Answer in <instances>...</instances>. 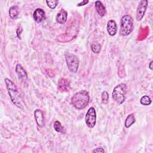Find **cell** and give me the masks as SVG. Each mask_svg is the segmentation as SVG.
Instances as JSON below:
<instances>
[{"label": "cell", "mask_w": 153, "mask_h": 153, "mask_svg": "<svg viewBox=\"0 0 153 153\" xmlns=\"http://www.w3.org/2000/svg\"><path fill=\"white\" fill-rule=\"evenodd\" d=\"M148 4V2L147 0H142L139 2L136 13V19L137 21H140L144 17Z\"/></svg>", "instance_id": "52a82bcc"}, {"label": "cell", "mask_w": 153, "mask_h": 153, "mask_svg": "<svg viewBox=\"0 0 153 153\" xmlns=\"http://www.w3.org/2000/svg\"><path fill=\"white\" fill-rule=\"evenodd\" d=\"M34 117L36 124L40 127H43L45 125V118L42 111L39 109H35L34 111Z\"/></svg>", "instance_id": "9c48e42d"}, {"label": "cell", "mask_w": 153, "mask_h": 153, "mask_svg": "<svg viewBox=\"0 0 153 153\" xmlns=\"http://www.w3.org/2000/svg\"><path fill=\"white\" fill-rule=\"evenodd\" d=\"M4 81L11 102L17 108L23 110L25 104L19 94L16 85L8 78H5Z\"/></svg>", "instance_id": "6da1fadb"}, {"label": "cell", "mask_w": 153, "mask_h": 153, "mask_svg": "<svg viewBox=\"0 0 153 153\" xmlns=\"http://www.w3.org/2000/svg\"><path fill=\"white\" fill-rule=\"evenodd\" d=\"M88 1H85V0H84V1H82L81 2H79V3H78V4H77V6L78 7H81V6H83V5H86V4H87L88 3Z\"/></svg>", "instance_id": "cb8c5ba5"}, {"label": "cell", "mask_w": 153, "mask_h": 153, "mask_svg": "<svg viewBox=\"0 0 153 153\" xmlns=\"http://www.w3.org/2000/svg\"><path fill=\"white\" fill-rule=\"evenodd\" d=\"M92 152H95V153H100V152H105V151L102 148H95L94 149H93L92 151Z\"/></svg>", "instance_id": "603a6c76"}, {"label": "cell", "mask_w": 153, "mask_h": 153, "mask_svg": "<svg viewBox=\"0 0 153 153\" xmlns=\"http://www.w3.org/2000/svg\"><path fill=\"white\" fill-rule=\"evenodd\" d=\"M140 102L142 105H145V106H148L149 105H151L152 100L151 99V98L147 96V95H145L143 96L140 99Z\"/></svg>", "instance_id": "e0dca14e"}, {"label": "cell", "mask_w": 153, "mask_h": 153, "mask_svg": "<svg viewBox=\"0 0 153 153\" xmlns=\"http://www.w3.org/2000/svg\"><path fill=\"white\" fill-rule=\"evenodd\" d=\"M23 32V27L22 26H19L18 27V28L17 29V30H16V33H17V36L18 37L19 39H21V33L22 32Z\"/></svg>", "instance_id": "7402d4cb"}, {"label": "cell", "mask_w": 153, "mask_h": 153, "mask_svg": "<svg viewBox=\"0 0 153 153\" xmlns=\"http://www.w3.org/2000/svg\"><path fill=\"white\" fill-rule=\"evenodd\" d=\"M107 32L110 36H114L117 32L118 26L117 23L114 20H110L107 23Z\"/></svg>", "instance_id": "8fae6325"}, {"label": "cell", "mask_w": 153, "mask_h": 153, "mask_svg": "<svg viewBox=\"0 0 153 153\" xmlns=\"http://www.w3.org/2000/svg\"><path fill=\"white\" fill-rule=\"evenodd\" d=\"M95 8L97 13L101 17H103L106 14V8L103 3L100 1H97L95 2Z\"/></svg>", "instance_id": "5bb4252c"}, {"label": "cell", "mask_w": 153, "mask_h": 153, "mask_svg": "<svg viewBox=\"0 0 153 153\" xmlns=\"http://www.w3.org/2000/svg\"><path fill=\"white\" fill-rule=\"evenodd\" d=\"M33 20L36 23H41L45 19V11L40 8H38L35 10L33 13Z\"/></svg>", "instance_id": "30bf717a"}, {"label": "cell", "mask_w": 153, "mask_h": 153, "mask_svg": "<svg viewBox=\"0 0 153 153\" xmlns=\"http://www.w3.org/2000/svg\"><path fill=\"white\" fill-rule=\"evenodd\" d=\"M48 7H49L51 9H54L57 5H58L59 1L56 0H53V1H45Z\"/></svg>", "instance_id": "44dd1931"}, {"label": "cell", "mask_w": 153, "mask_h": 153, "mask_svg": "<svg viewBox=\"0 0 153 153\" xmlns=\"http://www.w3.org/2000/svg\"><path fill=\"white\" fill-rule=\"evenodd\" d=\"M54 130L59 133H63L64 130V127L62 125L61 123L59 121H55L53 124Z\"/></svg>", "instance_id": "ac0fdd59"}, {"label": "cell", "mask_w": 153, "mask_h": 153, "mask_svg": "<svg viewBox=\"0 0 153 153\" xmlns=\"http://www.w3.org/2000/svg\"><path fill=\"white\" fill-rule=\"evenodd\" d=\"M90 101V96L87 91L81 90L71 98V103L73 106L78 110H82L86 108Z\"/></svg>", "instance_id": "7a4b0ae2"}, {"label": "cell", "mask_w": 153, "mask_h": 153, "mask_svg": "<svg viewBox=\"0 0 153 153\" xmlns=\"http://www.w3.org/2000/svg\"><path fill=\"white\" fill-rule=\"evenodd\" d=\"M127 93V85L125 83H121L117 85L112 93L113 100L118 105H121L126 99V94Z\"/></svg>", "instance_id": "277c9868"}, {"label": "cell", "mask_w": 153, "mask_h": 153, "mask_svg": "<svg viewBox=\"0 0 153 153\" xmlns=\"http://www.w3.org/2000/svg\"><path fill=\"white\" fill-rule=\"evenodd\" d=\"M65 57L69 70L72 73H76L78 71L79 64L78 57L71 53H66Z\"/></svg>", "instance_id": "5b68a950"}, {"label": "cell", "mask_w": 153, "mask_h": 153, "mask_svg": "<svg viewBox=\"0 0 153 153\" xmlns=\"http://www.w3.org/2000/svg\"><path fill=\"white\" fill-rule=\"evenodd\" d=\"M68 17V13L64 9H61L59 12L57 13L56 20V22L59 24H64L66 20Z\"/></svg>", "instance_id": "7c38bea8"}, {"label": "cell", "mask_w": 153, "mask_h": 153, "mask_svg": "<svg viewBox=\"0 0 153 153\" xmlns=\"http://www.w3.org/2000/svg\"><path fill=\"white\" fill-rule=\"evenodd\" d=\"M134 29V21L132 17L128 14L122 16L120 20V34L122 36L128 35Z\"/></svg>", "instance_id": "3957f363"}, {"label": "cell", "mask_w": 153, "mask_h": 153, "mask_svg": "<svg viewBox=\"0 0 153 153\" xmlns=\"http://www.w3.org/2000/svg\"><path fill=\"white\" fill-rule=\"evenodd\" d=\"M91 49L94 53H99L101 51V45L99 43H93L91 45Z\"/></svg>", "instance_id": "d6986e66"}, {"label": "cell", "mask_w": 153, "mask_h": 153, "mask_svg": "<svg viewBox=\"0 0 153 153\" xmlns=\"http://www.w3.org/2000/svg\"><path fill=\"white\" fill-rule=\"evenodd\" d=\"M58 90L62 92L69 91L71 88L69 81L66 78H60L57 83Z\"/></svg>", "instance_id": "ba28073f"}, {"label": "cell", "mask_w": 153, "mask_h": 153, "mask_svg": "<svg viewBox=\"0 0 153 153\" xmlns=\"http://www.w3.org/2000/svg\"><path fill=\"white\" fill-rule=\"evenodd\" d=\"M135 121H136V120H135L134 114H130L127 117L125 120L124 126L126 128H129L131 126H132L135 123Z\"/></svg>", "instance_id": "2e32d148"}, {"label": "cell", "mask_w": 153, "mask_h": 153, "mask_svg": "<svg viewBox=\"0 0 153 153\" xmlns=\"http://www.w3.org/2000/svg\"><path fill=\"white\" fill-rule=\"evenodd\" d=\"M16 72L19 78L23 81H25L27 79V75L26 71L22 67V66L18 63L16 66Z\"/></svg>", "instance_id": "4fadbf2b"}, {"label": "cell", "mask_w": 153, "mask_h": 153, "mask_svg": "<svg viewBox=\"0 0 153 153\" xmlns=\"http://www.w3.org/2000/svg\"><path fill=\"white\" fill-rule=\"evenodd\" d=\"M85 122L90 128H93L95 126L96 123V112L94 107H90L87 111L85 117Z\"/></svg>", "instance_id": "8992f818"}, {"label": "cell", "mask_w": 153, "mask_h": 153, "mask_svg": "<svg viewBox=\"0 0 153 153\" xmlns=\"http://www.w3.org/2000/svg\"><path fill=\"white\" fill-rule=\"evenodd\" d=\"M152 62H153V61H152V60H151V61L150 62L149 64V68L151 71L152 70Z\"/></svg>", "instance_id": "d4e9b609"}, {"label": "cell", "mask_w": 153, "mask_h": 153, "mask_svg": "<svg viewBox=\"0 0 153 153\" xmlns=\"http://www.w3.org/2000/svg\"><path fill=\"white\" fill-rule=\"evenodd\" d=\"M101 100L103 104H107L109 102V94L106 91H103L101 94Z\"/></svg>", "instance_id": "ffe728a7"}, {"label": "cell", "mask_w": 153, "mask_h": 153, "mask_svg": "<svg viewBox=\"0 0 153 153\" xmlns=\"http://www.w3.org/2000/svg\"><path fill=\"white\" fill-rule=\"evenodd\" d=\"M9 16L12 19H17L19 16V9L18 6L13 5L9 9Z\"/></svg>", "instance_id": "9a60e30c"}]
</instances>
